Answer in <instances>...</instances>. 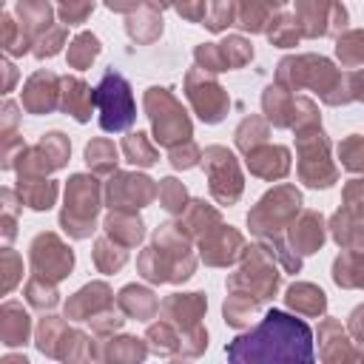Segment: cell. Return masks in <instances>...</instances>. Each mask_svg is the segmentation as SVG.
Returning <instances> with one entry per match:
<instances>
[{
  "instance_id": "cell-1",
  "label": "cell",
  "mask_w": 364,
  "mask_h": 364,
  "mask_svg": "<svg viewBox=\"0 0 364 364\" xmlns=\"http://www.w3.org/2000/svg\"><path fill=\"white\" fill-rule=\"evenodd\" d=\"M228 358L242 361V358H264V361H279V358H313V338L307 324L290 318L287 313L270 310L253 333L236 338L228 350Z\"/></svg>"
},
{
  "instance_id": "cell-2",
  "label": "cell",
  "mask_w": 364,
  "mask_h": 364,
  "mask_svg": "<svg viewBox=\"0 0 364 364\" xmlns=\"http://www.w3.org/2000/svg\"><path fill=\"white\" fill-rule=\"evenodd\" d=\"M94 102L102 111V128L105 131H122L134 119V97L128 82L119 74H105L100 88L94 91Z\"/></svg>"
}]
</instances>
